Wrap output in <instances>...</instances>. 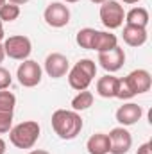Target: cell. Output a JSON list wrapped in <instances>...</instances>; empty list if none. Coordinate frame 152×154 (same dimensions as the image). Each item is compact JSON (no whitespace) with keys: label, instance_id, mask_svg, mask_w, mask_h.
<instances>
[{"label":"cell","instance_id":"ac0fdd59","mask_svg":"<svg viewBox=\"0 0 152 154\" xmlns=\"http://www.w3.org/2000/svg\"><path fill=\"white\" fill-rule=\"evenodd\" d=\"M93 99H95V97H93L91 91H88V90L79 91L75 97H74V100H72L74 111H84V109L91 108V106H93Z\"/></svg>","mask_w":152,"mask_h":154},{"label":"cell","instance_id":"7c38bea8","mask_svg":"<svg viewBox=\"0 0 152 154\" xmlns=\"http://www.w3.org/2000/svg\"><path fill=\"white\" fill-rule=\"evenodd\" d=\"M141 115H143L141 106H138V104H134V102H127V104H123V106H120V108L116 109V120H118V124H122L123 127L134 125V124L141 118Z\"/></svg>","mask_w":152,"mask_h":154},{"label":"cell","instance_id":"cb8c5ba5","mask_svg":"<svg viewBox=\"0 0 152 154\" xmlns=\"http://www.w3.org/2000/svg\"><path fill=\"white\" fill-rule=\"evenodd\" d=\"M13 82V77H11V72L4 66H0V90H7Z\"/></svg>","mask_w":152,"mask_h":154},{"label":"cell","instance_id":"5b68a950","mask_svg":"<svg viewBox=\"0 0 152 154\" xmlns=\"http://www.w3.org/2000/svg\"><path fill=\"white\" fill-rule=\"evenodd\" d=\"M100 20H102L104 27H108L111 31L118 29V27H122V23L125 20V11L116 0H106L104 4H100Z\"/></svg>","mask_w":152,"mask_h":154},{"label":"cell","instance_id":"4dcf8cb0","mask_svg":"<svg viewBox=\"0 0 152 154\" xmlns=\"http://www.w3.org/2000/svg\"><path fill=\"white\" fill-rule=\"evenodd\" d=\"M122 2H125V4H138L140 0H122Z\"/></svg>","mask_w":152,"mask_h":154},{"label":"cell","instance_id":"4316f807","mask_svg":"<svg viewBox=\"0 0 152 154\" xmlns=\"http://www.w3.org/2000/svg\"><path fill=\"white\" fill-rule=\"evenodd\" d=\"M0 154H5V142L0 138Z\"/></svg>","mask_w":152,"mask_h":154},{"label":"cell","instance_id":"484cf974","mask_svg":"<svg viewBox=\"0 0 152 154\" xmlns=\"http://www.w3.org/2000/svg\"><path fill=\"white\" fill-rule=\"evenodd\" d=\"M11 4H16V5H23V4H27L29 0H9Z\"/></svg>","mask_w":152,"mask_h":154},{"label":"cell","instance_id":"9c48e42d","mask_svg":"<svg viewBox=\"0 0 152 154\" xmlns=\"http://www.w3.org/2000/svg\"><path fill=\"white\" fill-rule=\"evenodd\" d=\"M70 70V63L66 59V56L59 54V52H52L47 56L45 59V72L52 79H61L68 74Z\"/></svg>","mask_w":152,"mask_h":154},{"label":"cell","instance_id":"ffe728a7","mask_svg":"<svg viewBox=\"0 0 152 154\" xmlns=\"http://www.w3.org/2000/svg\"><path fill=\"white\" fill-rule=\"evenodd\" d=\"M18 16H20V5L11 4V2H5L0 7V20L2 22H14Z\"/></svg>","mask_w":152,"mask_h":154},{"label":"cell","instance_id":"d4e9b609","mask_svg":"<svg viewBox=\"0 0 152 154\" xmlns=\"http://www.w3.org/2000/svg\"><path fill=\"white\" fill-rule=\"evenodd\" d=\"M138 154H152V149H150V143H143L140 149H138Z\"/></svg>","mask_w":152,"mask_h":154},{"label":"cell","instance_id":"30bf717a","mask_svg":"<svg viewBox=\"0 0 152 154\" xmlns=\"http://www.w3.org/2000/svg\"><path fill=\"white\" fill-rule=\"evenodd\" d=\"M99 63H100V66H102L106 72H116V70H120V68L123 66V63H125V52H123L122 47L116 45L111 50L99 54Z\"/></svg>","mask_w":152,"mask_h":154},{"label":"cell","instance_id":"ba28073f","mask_svg":"<svg viewBox=\"0 0 152 154\" xmlns=\"http://www.w3.org/2000/svg\"><path fill=\"white\" fill-rule=\"evenodd\" d=\"M109 152L111 154H127L132 145V136L131 133L122 125L114 127L109 131Z\"/></svg>","mask_w":152,"mask_h":154},{"label":"cell","instance_id":"8fae6325","mask_svg":"<svg viewBox=\"0 0 152 154\" xmlns=\"http://www.w3.org/2000/svg\"><path fill=\"white\" fill-rule=\"evenodd\" d=\"M125 79H127L131 90L134 91V95H138V93H147V91L150 90V86H152L150 74H149L147 70H143V68H140V70H132Z\"/></svg>","mask_w":152,"mask_h":154},{"label":"cell","instance_id":"f546056e","mask_svg":"<svg viewBox=\"0 0 152 154\" xmlns=\"http://www.w3.org/2000/svg\"><path fill=\"white\" fill-rule=\"evenodd\" d=\"M29 154H50V152H47V151H43V149H38V151H31Z\"/></svg>","mask_w":152,"mask_h":154},{"label":"cell","instance_id":"d6a6232c","mask_svg":"<svg viewBox=\"0 0 152 154\" xmlns=\"http://www.w3.org/2000/svg\"><path fill=\"white\" fill-rule=\"evenodd\" d=\"M66 4H75V2H79V0H65Z\"/></svg>","mask_w":152,"mask_h":154},{"label":"cell","instance_id":"1f68e13d","mask_svg":"<svg viewBox=\"0 0 152 154\" xmlns=\"http://www.w3.org/2000/svg\"><path fill=\"white\" fill-rule=\"evenodd\" d=\"M90 2H93V4H104L106 0H90Z\"/></svg>","mask_w":152,"mask_h":154},{"label":"cell","instance_id":"5bb4252c","mask_svg":"<svg viewBox=\"0 0 152 154\" xmlns=\"http://www.w3.org/2000/svg\"><path fill=\"white\" fill-rule=\"evenodd\" d=\"M86 149L90 154H108L109 152V136L104 133H95L88 138Z\"/></svg>","mask_w":152,"mask_h":154},{"label":"cell","instance_id":"4fadbf2b","mask_svg":"<svg viewBox=\"0 0 152 154\" xmlns=\"http://www.w3.org/2000/svg\"><path fill=\"white\" fill-rule=\"evenodd\" d=\"M122 38H123V41L129 47H141L147 41L149 34H147V29L145 27H136V25L125 23L123 32H122Z\"/></svg>","mask_w":152,"mask_h":154},{"label":"cell","instance_id":"277c9868","mask_svg":"<svg viewBox=\"0 0 152 154\" xmlns=\"http://www.w3.org/2000/svg\"><path fill=\"white\" fill-rule=\"evenodd\" d=\"M4 52L7 57L16 59V61H25L29 59L31 52H32V43L27 36H9L4 41Z\"/></svg>","mask_w":152,"mask_h":154},{"label":"cell","instance_id":"7a4b0ae2","mask_svg":"<svg viewBox=\"0 0 152 154\" xmlns=\"http://www.w3.org/2000/svg\"><path fill=\"white\" fill-rule=\"evenodd\" d=\"M41 127L36 120H25L9 131V140L16 149H31L38 142Z\"/></svg>","mask_w":152,"mask_h":154},{"label":"cell","instance_id":"e0dca14e","mask_svg":"<svg viewBox=\"0 0 152 154\" xmlns=\"http://www.w3.org/2000/svg\"><path fill=\"white\" fill-rule=\"evenodd\" d=\"M149 11L145 7H132L129 13H125V23L129 25H136V27H145L149 25Z\"/></svg>","mask_w":152,"mask_h":154},{"label":"cell","instance_id":"52a82bcc","mask_svg":"<svg viewBox=\"0 0 152 154\" xmlns=\"http://www.w3.org/2000/svg\"><path fill=\"white\" fill-rule=\"evenodd\" d=\"M43 18L47 22V25H50L54 29H61V27L68 25V22H70V9L61 2H52L47 5Z\"/></svg>","mask_w":152,"mask_h":154},{"label":"cell","instance_id":"d6986e66","mask_svg":"<svg viewBox=\"0 0 152 154\" xmlns=\"http://www.w3.org/2000/svg\"><path fill=\"white\" fill-rule=\"evenodd\" d=\"M95 29H91V27H84V29H81L79 32H77V45L81 47V48H86V50H91V47H93V39H95Z\"/></svg>","mask_w":152,"mask_h":154},{"label":"cell","instance_id":"836d02e7","mask_svg":"<svg viewBox=\"0 0 152 154\" xmlns=\"http://www.w3.org/2000/svg\"><path fill=\"white\" fill-rule=\"evenodd\" d=\"M4 4H5V0H0V7H2V5H4Z\"/></svg>","mask_w":152,"mask_h":154},{"label":"cell","instance_id":"2e32d148","mask_svg":"<svg viewBox=\"0 0 152 154\" xmlns=\"http://www.w3.org/2000/svg\"><path fill=\"white\" fill-rule=\"evenodd\" d=\"M116 84H118V77L113 75H104L97 81V93L104 99H114L116 97Z\"/></svg>","mask_w":152,"mask_h":154},{"label":"cell","instance_id":"603a6c76","mask_svg":"<svg viewBox=\"0 0 152 154\" xmlns=\"http://www.w3.org/2000/svg\"><path fill=\"white\" fill-rule=\"evenodd\" d=\"M13 127V113H2L0 111V134L9 133Z\"/></svg>","mask_w":152,"mask_h":154},{"label":"cell","instance_id":"44dd1931","mask_svg":"<svg viewBox=\"0 0 152 154\" xmlns=\"http://www.w3.org/2000/svg\"><path fill=\"white\" fill-rule=\"evenodd\" d=\"M16 106V97L11 91L0 90V111L2 113H13Z\"/></svg>","mask_w":152,"mask_h":154},{"label":"cell","instance_id":"6da1fadb","mask_svg":"<svg viewBox=\"0 0 152 154\" xmlns=\"http://www.w3.org/2000/svg\"><path fill=\"white\" fill-rule=\"evenodd\" d=\"M52 129L61 140H74L82 131V118L77 111L56 109L52 113Z\"/></svg>","mask_w":152,"mask_h":154},{"label":"cell","instance_id":"83f0119b","mask_svg":"<svg viewBox=\"0 0 152 154\" xmlns=\"http://www.w3.org/2000/svg\"><path fill=\"white\" fill-rule=\"evenodd\" d=\"M4 57H5V52H4V45L0 43V63L4 61Z\"/></svg>","mask_w":152,"mask_h":154},{"label":"cell","instance_id":"3957f363","mask_svg":"<svg viewBox=\"0 0 152 154\" xmlns=\"http://www.w3.org/2000/svg\"><path fill=\"white\" fill-rule=\"evenodd\" d=\"M95 75H97L95 61H91V59H79L74 65V68L68 70V84L77 91H82V90H88V86L93 82Z\"/></svg>","mask_w":152,"mask_h":154},{"label":"cell","instance_id":"7402d4cb","mask_svg":"<svg viewBox=\"0 0 152 154\" xmlns=\"http://www.w3.org/2000/svg\"><path fill=\"white\" fill-rule=\"evenodd\" d=\"M116 97L122 99V100H127V99H132V97H134V91L131 90V86H129V82H127L125 77L118 79V84H116Z\"/></svg>","mask_w":152,"mask_h":154},{"label":"cell","instance_id":"8992f818","mask_svg":"<svg viewBox=\"0 0 152 154\" xmlns=\"http://www.w3.org/2000/svg\"><path fill=\"white\" fill-rule=\"evenodd\" d=\"M41 66H39L36 61L32 59H25L22 61V65L18 66L16 70V77H18V82L25 88H34L41 82Z\"/></svg>","mask_w":152,"mask_h":154},{"label":"cell","instance_id":"f1b7e54d","mask_svg":"<svg viewBox=\"0 0 152 154\" xmlns=\"http://www.w3.org/2000/svg\"><path fill=\"white\" fill-rule=\"evenodd\" d=\"M4 39V22L0 20V41Z\"/></svg>","mask_w":152,"mask_h":154},{"label":"cell","instance_id":"9a60e30c","mask_svg":"<svg viewBox=\"0 0 152 154\" xmlns=\"http://www.w3.org/2000/svg\"><path fill=\"white\" fill-rule=\"evenodd\" d=\"M118 45V39L114 34L108 32V31H97L95 32V39H93V47L91 50H97L99 54L100 52H108Z\"/></svg>","mask_w":152,"mask_h":154}]
</instances>
